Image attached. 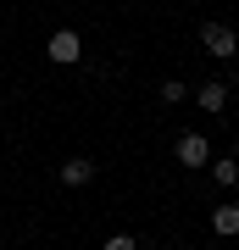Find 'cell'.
<instances>
[{"label":"cell","instance_id":"obj_1","mask_svg":"<svg viewBox=\"0 0 239 250\" xmlns=\"http://www.w3.org/2000/svg\"><path fill=\"white\" fill-rule=\"evenodd\" d=\"M44 56H50L56 67H72V62H78V56H84V39L72 34V28H56V34L44 39Z\"/></svg>","mask_w":239,"mask_h":250},{"label":"cell","instance_id":"obj_2","mask_svg":"<svg viewBox=\"0 0 239 250\" xmlns=\"http://www.w3.org/2000/svg\"><path fill=\"white\" fill-rule=\"evenodd\" d=\"M200 45L212 50V56H222V62H228V56H239V34L228 22H200Z\"/></svg>","mask_w":239,"mask_h":250},{"label":"cell","instance_id":"obj_3","mask_svg":"<svg viewBox=\"0 0 239 250\" xmlns=\"http://www.w3.org/2000/svg\"><path fill=\"white\" fill-rule=\"evenodd\" d=\"M173 156L184 161V167H195V172H200L206 161H212V145H206V134H184V139L173 145Z\"/></svg>","mask_w":239,"mask_h":250},{"label":"cell","instance_id":"obj_4","mask_svg":"<svg viewBox=\"0 0 239 250\" xmlns=\"http://www.w3.org/2000/svg\"><path fill=\"white\" fill-rule=\"evenodd\" d=\"M195 106H200L206 117H217L222 106H228V83H217V78H212V83H200V89H195Z\"/></svg>","mask_w":239,"mask_h":250},{"label":"cell","instance_id":"obj_5","mask_svg":"<svg viewBox=\"0 0 239 250\" xmlns=\"http://www.w3.org/2000/svg\"><path fill=\"white\" fill-rule=\"evenodd\" d=\"M89 178H95V161H89V156H72V161H62V184H67V189H84Z\"/></svg>","mask_w":239,"mask_h":250},{"label":"cell","instance_id":"obj_6","mask_svg":"<svg viewBox=\"0 0 239 250\" xmlns=\"http://www.w3.org/2000/svg\"><path fill=\"white\" fill-rule=\"evenodd\" d=\"M206 167H212V178H217L222 189H239V161H234V156H217V161H206Z\"/></svg>","mask_w":239,"mask_h":250},{"label":"cell","instance_id":"obj_7","mask_svg":"<svg viewBox=\"0 0 239 250\" xmlns=\"http://www.w3.org/2000/svg\"><path fill=\"white\" fill-rule=\"evenodd\" d=\"M212 228L222 233V239H234V233H239V206L228 200V206H217V211H212Z\"/></svg>","mask_w":239,"mask_h":250},{"label":"cell","instance_id":"obj_8","mask_svg":"<svg viewBox=\"0 0 239 250\" xmlns=\"http://www.w3.org/2000/svg\"><path fill=\"white\" fill-rule=\"evenodd\" d=\"M184 95H189V83H178V78L161 83V100H184Z\"/></svg>","mask_w":239,"mask_h":250},{"label":"cell","instance_id":"obj_9","mask_svg":"<svg viewBox=\"0 0 239 250\" xmlns=\"http://www.w3.org/2000/svg\"><path fill=\"white\" fill-rule=\"evenodd\" d=\"M106 250H139V245H133V233H111V239H106Z\"/></svg>","mask_w":239,"mask_h":250},{"label":"cell","instance_id":"obj_10","mask_svg":"<svg viewBox=\"0 0 239 250\" xmlns=\"http://www.w3.org/2000/svg\"><path fill=\"white\" fill-rule=\"evenodd\" d=\"M78 6H89V0H78Z\"/></svg>","mask_w":239,"mask_h":250}]
</instances>
